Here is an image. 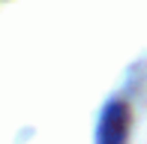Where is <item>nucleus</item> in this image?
<instances>
[{
    "label": "nucleus",
    "instance_id": "1",
    "mask_svg": "<svg viewBox=\"0 0 147 144\" xmlns=\"http://www.w3.org/2000/svg\"><path fill=\"white\" fill-rule=\"evenodd\" d=\"M129 126H132V114L126 108V102H111L102 111V120L96 129V144H126L129 141Z\"/></svg>",
    "mask_w": 147,
    "mask_h": 144
}]
</instances>
